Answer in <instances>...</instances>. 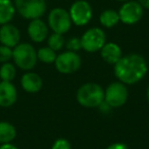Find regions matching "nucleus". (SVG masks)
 I'll return each mask as SVG.
<instances>
[{
	"label": "nucleus",
	"mask_w": 149,
	"mask_h": 149,
	"mask_svg": "<svg viewBox=\"0 0 149 149\" xmlns=\"http://www.w3.org/2000/svg\"><path fill=\"white\" fill-rule=\"evenodd\" d=\"M114 76L125 85H134L140 82L148 72L145 58L140 54H128L122 56L114 64Z\"/></svg>",
	"instance_id": "obj_1"
},
{
	"label": "nucleus",
	"mask_w": 149,
	"mask_h": 149,
	"mask_svg": "<svg viewBox=\"0 0 149 149\" xmlns=\"http://www.w3.org/2000/svg\"><path fill=\"white\" fill-rule=\"evenodd\" d=\"M77 100L84 107H99L104 101V90L96 83H86L78 89Z\"/></svg>",
	"instance_id": "obj_2"
},
{
	"label": "nucleus",
	"mask_w": 149,
	"mask_h": 149,
	"mask_svg": "<svg viewBox=\"0 0 149 149\" xmlns=\"http://www.w3.org/2000/svg\"><path fill=\"white\" fill-rule=\"evenodd\" d=\"M15 65L23 70H31L38 61L37 51L29 43H19L13 50Z\"/></svg>",
	"instance_id": "obj_3"
},
{
	"label": "nucleus",
	"mask_w": 149,
	"mask_h": 149,
	"mask_svg": "<svg viewBox=\"0 0 149 149\" xmlns=\"http://www.w3.org/2000/svg\"><path fill=\"white\" fill-rule=\"evenodd\" d=\"M15 10L27 19H41L47 5L45 0H15Z\"/></svg>",
	"instance_id": "obj_4"
},
{
	"label": "nucleus",
	"mask_w": 149,
	"mask_h": 149,
	"mask_svg": "<svg viewBox=\"0 0 149 149\" xmlns=\"http://www.w3.org/2000/svg\"><path fill=\"white\" fill-rule=\"evenodd\" d=\"M128 88L122 82H113L104 91V102L111 108L123 106L128 100Z\"/></svg>",
	"instance_id": "obj_5"
},
{
	"label": "nucleus",
	"mask_w": 149,
	"mask_h": 149,
	"mask_svg": "<svg viewBox=\"0 0 149 149\" xmlns=\"http://www.w3.org/2000/svg\"><path fill=\"white\" fill-rule=\"evenodd\" d=\"M72 24L68 11L62 7H55L49 13L48 26L53 31V33L60 35L68 33L72 27Z\"/></svg>",
	"instance_id": "obj_6"
},
{
	"label": "nucleus",
	"mask_w": 149,
	"mask_h": 149,
	"mask_svg": "<svg viewBox=\"0 0 149 149\" xmlns=\"http://www.w3.org/2000/svg\"><path fill=\"white\" fill-rule=\"evenodd\" d=\"M106 43V35L100 28L88 29L81 37L82 49L89 53L100 51L103 45Z\"/></svg>",
	"instance_id": "obj_7"
},
{
	"label": "nucleus",
	"mask_w": 149,
	"mask_h": 149,
	"mask_svg": "<svg viewBox=\"0 0 149 149\" xmlns=\"http://www.w3.org/2000/svg\"><path fill=\"white\" fill-rule=\"evenodd\" d=\"M68 13L74 25L83 27L91 21L93 17V9L86 0H77L70 5Z\"/></svg>",
	"instance_id": "obj_8"
},
{
	"label": "nucleus",
	"mask_w": 149,
	"mask_h": 149,
	"mask_svg": "<svg viewBox=\"0 0 149 149\" xmlns=\"http://www.w3.org/2000/svg\"><path fill=\"white\" fill-rule=\"evenodd\" d=\"M54 64L56 70L61 74H72L81 68L82 59L77 52L68 50L56 56Z\"/></svg>",
	"instance_id": "obj_9"
},
{
	"label": "nucleus",
	"mask_w": 149,
	"mask_h": 149,
	"mask_svg": "<svg viewBox=\"0 0 149 149\" xmlns=\"http://www.w3.org/2000/svg\"><path fill=\"white\" fill-rule=\"evenodd\" d=\"M118 13L120 22L125 25H135L142 19L144 8L139 4L138 1L129 0L124 2Z\"/></svg>",
	"instance_id": "obj_10"
},
{
	"label": "nucleus",
	"mask_w": 149,
	"mask_h": 149,
	"mask_svg": "<svg viewBox=\"0 0 149 149\" xmlns=\"http://www.w3.org/2000/svg\"><path fill=\"white\" fill-rule=\"evenodd\" d=\"M21 40L19 30L11 24H5L0 28V43L4 46L15 48Z\"/></svg>",
	"instance_id": "obj_11"
},
{
	"label": "nucleus",
	"mask_w": 149,
	"mask_h": 149,
	"mask_svg": "<svg viewBox=\"0 0 149 149\" xmlns=\"http://www.w3.org/2000/svg\"><path fill=\"white\" fill-rule=\"evenodd\" d=\"M28 35L32 41L41 43L48 36V26L41 19H32L28 26Z\"/></svg>",
	"instance_id": "obj_12"
},
{
	"label": "nucleus",
	"mask_w": 149,
	"mask_h": 149,
	"mask_svg": "<svg viewBox=\"0 0 149 149\" xmlns=\"http://www.w3.org/2000/svg\"><path fill=\"white\" fill-rule=\"evenodd\" d=\"M17 99V91L11 82H0V106L9 107Z\"/></svg>",
	"instance_id": "obj_13"
},
{
	"label": "nucleus",
	"mask_w": 149,
	"mask_h": 149,
	"mask_svg": "<svg viewBox=\"0 0 149 149\" xmlns=\"http://www.w3.org/2000/svg\"><path fill=\"white\" fill-rule=\"evenodd\" d=\"M21 85L28 93H37L43 86V81L39 74L33 72H28L21 79Z\"/></svg>",
	"instance_id": "obj_14"
},
{
	"label": "nucleus",
	"mask_w": 149,
	"mask_h": 149,
	"mask_svg": "<svg viewBox=\"0 0 149 149\" xmlns=\"http://www.w3.org/2000/svg\"><path fill=\"white\" fill-rule=\"evenodd\" d=\"M101 57L106 63L116 64L122 57V49L118 44L113 42H108L103 45V47L100 49Z\"/></svg>",
	"instance_id": "obj_15"
},
{
	"label": "nucleus",
	"mask_w": 149,
	"mask_h": 149,
	"mask_svg": "<svg viewBox=\"0 0 149 149\" xmlns=\"http://www.w3.org/2000/svg\"><path fill=\"white\" fill-rule=\"evenodd\" d=\"M15 15V6L11 0H0V25L8 24Z\"/></svg>",
	"instance_id": "obj_16"
},
{
	"label": "nucleus",
	"mask_w": 149,
	"mask_h": 149,
	"mask_svg": "<svg viewBox=\"0 0 149 149\" xmlns=\"http://www.w3.org/2000/svg\"><path fill=\"white\" fill-rule=\"evenodd\" d=\"M17 136V130L10 123L0 122V144L10 143Z\"/></svg>",
	"instance_id": "obj_17"
},
{
	"label": "nucleus",
	"mask_w": 149,
	"mask_h": 149,
	"mask_svg": "<svg viewBox=\"0 0 149 149\" xmlns=\"http://www.w3.org/2000/svg\"><path fill=\"white\" fill-rule=\"evenodd\" d=\"M99 22L104 28H108V29L113 28L120 22L118 13L113 9H106L101 13L99 17Z\"/></svg>",
	"instance_id": "obj_18"
},
{
	"label": "nucleus",
	"mask_w": 149,
	"mask_h": 149,
	"mask_svg": "<svg viewBox=\"0 0 149 149\" xmlns=\"http://www.w3.org/2000/svg\"><path fill=\"white\" fill-rule=\"evenodd\" d=\"M56 52L50 47H42L37 51V58L43 63H54L56 59Z\"/></svg>",
	"instance_id": "obj_19"
},
{
	"label": "nucleus",
	"mask_w": 149,
	"mask_h": 149,
	"mask_svg": "<svg viewBox=\"0 0 149 149\" xmlns=\"http://www.w3.org/2000/svg\"><path fill=\"white\" fill-rule=\"evenodd\" d=\"M17 70L15 66L10 62H5L0 68V79L1 81L11 82L15 78Z\"/></svg>",
	"instance_id": "obj_20"
},
{
	"label": "nucleus",
	"mask_w": 149,
	"mask_h": 149,
	"mask_svg": "<svg viewBox=\"0 0 149 149\" xmlns=\"http://www.w3.org/2000/svg\"><path fill=\"white\" fill-rule=\"evenodd\" d=\"M65 44L64 38L62 35L57 33H53L49 36L48 38V47H50L54 51H59L60 49H62V47Z\"/></svg>",
	"instance_id": "obj_21"
},
{
	"label": "nucleus",
	"mask_w": 149,
	"mask_h": 149,
	"mask_svg": "<svg viewBox=\"0 0 149 149\" xmlns=\"http://www.w3.org/2000/svg\"><path fill=\"white\" fill-rule=\"evenodd\" d=\"M13 58V50L10 47L4 45H0V62L5 63Z\"/></svg>",
	"instance_id": "obj_22"
},
{
	"label": "nucleus",
	"mask_w": 149,
	"mask_h": 149,
	"mask_svg": "<svg viewBox=\"0 0 149 149\" xmlns=\"http://www.w3.org/2000/svg\"><path fill=\"white\" fill-rule=\"evenodd\" d=\"M65 46L68 48V51H74L77 52L78 50L82 49V44H81V38L72 37L68 40L65 43Z\"/></svg>",
	"instance_id": "obj_23"
},
{
	"label": "nucleus",
	"mask_w": 149,
	"mask_h": 149,
	"mask_svg": "<svg viewBox=\"0 0 149 149\" xmlns=\"http://www.w3.org/2000/svg\"><path fill=\"white\" fill-rule=\"evenodd\" d=\"M51 149H72V146L66 139L59 138L55 140V142L52 144Z\"/></svg>",
	"instance_id": "obj_24"
},
{
	"label": "nucleus",
	"mask_w": 149,
	"mask_h": 149,
	"mask_svg": "<svg viewBox=\"0 0 149 149\" xmlns=\"http://www.w3.org/2000/svg\"><path fill=\"white\" fill-rule=\"evenodd\" d=\"M106 149H129V148H128V146L125 144V143L116 142V143H112V144H110Z\"/></svg>",
	"instance_id": "obj_25"
},
{
	"label": "nucleus",
	"mask_w": 149,
	"mask_h": 149,
	"mask_svg": "<svg viewBox=\"0 0 149 149\" xmlns=\"http://www.w3.org/2000/svg\"><path fill=\"white\" fill-rule=\"evenodd\" d=\"M0 149H19L15 145L11 143H4V144L0 145Z\"/></svg>",
	"instance_id": "obj_26"
},
{
	"label": "nucleus",
	"mask_w": 149,
	"mask_h": 149,
	"mask_svg": "<svg viewBox=\"0 0 149 149\" xmlns=\"http://www.w3.org/2000/svg\"><path fill=\"white\" fill-rule=\"evenodd\" d=\"M144 9H149V0H137Z\"/></svg>",
	"instance_id": "obj_27"
},
{
	"label": "nucleus",
	"mask_w": 149,
	"mask_h": 149,
	"mask_svg": "<svg viewBox=\"0 0 149 149\" xmlns=\"http://www.w3.org/2000/svg\"><path fill=\"white\" fill-rule=\"evenodd\" d=\"M146 95H147V99H148V102H149V86L147 88V92H146Z\"/></svg>",
	"instance_id": "obj_28"
},
{
	"label": "nucleus",
	"mask_w": 149,
	"mask_h": 149,
	"mask_svg": "<svg viewBox=\"0 0 149 149\" xmlns=\"http://www.w3.org/2000/svg\"><path fill=\"white\" fill-rule=\"evenodd\" d=\"M116 1H120V2H126V1H129V0H116Z\"/></svg>",
	"instance_id": "obj_29"
},
{
	"label": "nucleus",
	"mask_w": 149,
	"mask_h": 149,
	"mask_svg": "<svg viewBox=\"0 0 149 149\" xmlns=\"http://www.w3.org/2000/svg\"><path fill=\"white\" fill-rule=\"evenodd\" d=\"M148 125H149V120H148Z\"/></svg>",
	"instance_id": "obj_30"
},
{
	"label": "nucleus",
	"mask_w": 149,
	"mask_h": 149,
	"mask_svg": "<svg viewBox=\"0 0 149 149\" xmlns=\"http://www.w3.org/2000/svg\"><path fill=\"white\" fill-rule=\"evenodd\" d=\"M74 1H77V0H74Z\"/></svg>",
	"instance_id": "obj_31"
}]
</instances>
